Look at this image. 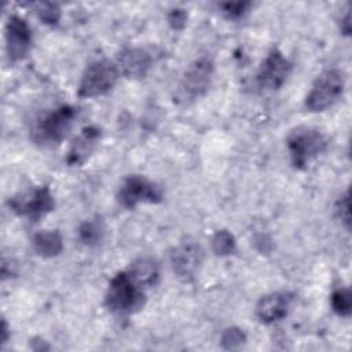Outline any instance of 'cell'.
Masks as SVG:
<instances>
[{
  "label": "cell",
  "instance_id": "484cf974",
  "mask_svg": "<svg viewBox=\"0 0 352 352\" xmlns=\"http://www.w3.org/2000/svg\"><path fill=\"white\" fill-rule=\"evenodd\" d=\"M10 329H8V324H7V322H6V319H3V322H1V344H6L7 342V340H8V331Z\"/></svg>",
  "mask_w": 352,
  "mask_h": 352
},
{
  "label": "cell",
  "instance_id": "7402d4cb",
  "mask_svg": "<svg viewBox=\"0 0 352 352\" xmlns=\"http://www.w3.org/2000/svg\"><path fill=\"white\" fill-rule=\"evenodd\" d=\"M250 7L249 1H224L219 4L221 14L228 19H238L243 16Z\"/></svg>",
  "mask_w": 352,
  "mask_h": 352
},
{
  "label": "cell",
  "instance_id": "cb8c5ba5",
  "mask_svg": "<svg viewBox=\"0 0 352 352\" xmlns=\"http://www.w3.org/2000/svg\"><path fill=\"white\" fill-rule=\"evenodd\" d=\"M337 213L338 217L341 219V221H344V224L346 227H349V194L348 191L340 197L338 202H337Z\"/></svg>",
  "mask_w": 352,
  "mask_h": 352
},
{
  "label": "cell",
  "instance_id": "7a4b0ae2",
  "mask_svg": "<svg viewBox=\"0 0 352 352\" xmlns=\"http://www.w3.org/2000/svg\"><path fill=\"white\" fill-rule=\"evenodd\" d=\"M345 77L338 69L324 70L312 84L307 98L305 107L309 111H323L333 106L344 94Z\"/></svg>",
  "mask_w": 352,
  "mask_h": 352
},
{
  "label": "cell",
  "instance_id": "d4e9b609",
  "mask_svg": "<svg viewBox=\"0 0 352 352\" xmlns=\"http://www.w3.org/2000/svg\"><path fill=\"white\" fill-rule=\"evenodd\" d=\"M351 15H349V11H346L345 12V15L341 18V23H340V28H341V32L344 33V34H349L351 33Z\"/></svg>",
  "mask_w": 352,
  "mask_h": 352
},
{
  "label": "cell",
  "instance_id": "6da1fadb",
  "mask_svg": "<svg viewBox=\"0 0 352 352\" xmlns=\"http://www.w3.org/2000/svg\"><path fill=\"white\" fill-rule=\"evenodd\" d=\"M286 146L293 166L297 169H302L314 158L324 151L327 146V139L319 128L302 125L294 128L289 133Z\"/></svg>",
  "mask_w": 352,
  "mask_h": 352
},
{
  "label": "cell",
  "instance_id": "e0dca14e",
  "mask_svg": "<svg viewBox=\"0 0 352 352\" xmlns=\"http://www.w3.org/2000/svg\"><path fill=\"white\" fill-rule=\"evenodd\" d=\"M78 239L85 246H96L99 245L106 234V226L102 219L95 217L85 220L78 227Z\"/></svg>",
  "mask_w": 352,
  "mask_h": 352
},
{
  "label": "cell",
  "instance_id": "d6986e66",
  "mask_svg": "<svg viewBox=\"0 0 352 352\" xmlns=\"http://www.w3.org/2000/svg\"><path fill=\"white\" fill-rule=\"evenodd\" d=\"M331 308L340 316H349L352 312V298L348 287H341L331 294Z\"/></svg>",
  "mask_w": 352,
  "mask_h": 352
},
{
  "label": "cell",
  "instance_id": "9a60e30c",
  "mask_svg": "<svg viewBox=\"0 0 352 352\" xmlns=\"http://www.w3.org/2000/svg\"><path fill=\"white\" fill-rule=\"evenodd\" d=\"M32 246L40 257L51 258L62 252L63 239L58 230H44L33 235Z\"/></svg>",
  "mask_w": 352,
  "mask_h": 352
},
{
  "label": "cell",
  "instance_id": "3957f363",
  "mask_svg": "<svg viewBox=\"0 0 352 352\" xmlns=\"http://www.w3.org/2000/svg\"><path fill=\"white\" fill-rule=\"evenodd\" d=\"M143 297L133 278L128 272H118L109 283L104 304L111 312L129 314L140 308Z\"/></svg>",
  "mask_w": 352,
  "mask_h": 352
},
{
  "label": "cell",
  "instance_id": "52a82bcc",
  "mask_svg": "<svg viewBox=\"0 0 352 352\" xmlns=\"http://www.w3.org/2000/svg\"><path fill=\"white\" fill-rule=\"evenodd\" d=\"M118 202L126 208L133 209L139 204H158L162 201V190L154 182L139 176L131 175L128 176L122 184L120 186L117 194Z\"/></svg>",
  "mask_w": 352,
  "mask_h": 352
},
{
  "label": "cell",
  "instance_id": "2e32d148",
  "mask_svg": "<svg viewBox=\"0 0 352 352\" xmlns=\"http://www.w3.org/2000/svg\"><path fill=\"white\" fill-rule=\"evenodd\" d=\"M128 274L139 286H154L160 279V265L153 257H139L131 264Z\"/></svg>",
  "mask_w": 352,
  "mask_h": 352
},
{
  "label": "cell",
  "instance_id": "8992f818",
  "mask_svg": "<svg viewBox=\"0 0 352 352\" xmlns=\"http://www.w3.org/2000/svg\"><path fill=\"white\" fill-rule=\"evenodd\" d=\"M213 70H214V66L212 59L202 56L194 60L184 72L182 81L179 84V91H177L179 100H183L187 103L205 95L210 87Z\"/></svg>",
  "mask_w": 352,
  "mask_h": 352
},
{
  "label": "cell",
  "instance_id": "44dd1931",
  "mask_svg": "<svg viewBox=\"0 0 352 352\" xmlns=\"http://www.w3.org/2000/svg\"><path fill=\"white\" fill-rule=\"evenodd\" d=\"M220 342L224 349H238L246 342V334L239 327H228L223 331Z\"/></svg>",
  "mask_w": 352,
  "mask_h": 352
},
{
  "label": "cell",
  "instance_id": "ba28073f",
  "mask_svg": "<svg viewBox=\"0 0 352 352\" xmlns=\"http://www.w3.org/2000/svg\"><path fill=\"white\" fill-rule=\"evenodd\" d=\"M8 206L14 213L37 221L55 208V201L50 188L41 186L10 198Z\"/></svg>",
  "mask_w": 352,
  "mask_h": 352
},
{
  "label": "cell",
  "instance_id": "8fae6325",
  "mask_svg": "<svg viewBox=\"0 0 352 352\" xmlns=\"http://www.w3.org/2000/svg\"><path fill=\"white\" fill-rule=\"evenodd\" d=\"M32 44V32L28 22L19 15H11L6 23V50L11 60L26 56Z\"/></svg>",
  "mask_w": 352,
  "mask_h": 352
},
{
  "label": "cell",
  "instance_id": "277c9868",
  "mask_svg": "<svg viewBox=\"0 0 352 352\" xmlns=\"http://www.w3.org/2000/svg\"><path fill=\"white\" fill-rule=\"evenodd\" d=\"M120 70L116 63L100 59L89 63L80 80L77 95L80 98H96L107 94L117 82Z\"/></svg>",
  "mask_w": 352,
  "mask_h": 352
},
{
  "label": "cell",
  "instance_id": "ac0fdd59",
  "mask_svg": "<svg viewBox=\"0 0 352 352\" xmlns=\"http://www.w3.org/2000/svg\"><path fill=\"white\" fill-rule=\"evenodd\" d=\"M210 246L214 254L217 256H230L236 249V242L234 235L227 230H219L212 236Z\"/></svg>",
  "mask_w": 352,
  "mask_h": 352
},
{
  "label": "cell",
  "instance_id": "7c38bea8",
  "mask_svg": "<svg viewBox=\"0 0 352 352\" xmlns=\"http://www.w3.org/2000/svg\"><path fill=\"white\" fill-rule=\"evenodd\" d=\"M153 63L151 55L139 47L124 48L117 59V67L128 78H142L147 74Z\"/></svg>",
  "mask_w": 352,
  "mask_h": 352
},
{
  "label": "cell",
  "instance_id": "5b68a950",
  "mask_svg": "<svg viewBox=\"0 0 352 352\" xmlns=\"http://www.w3.org/2000/svg\"><path fill=\"white\" fill-rule=\"evenodd\" d=\"M76 117V109L62 104L41 118L32 131V139L38 144H56L70 131Z\"/></svg>",
  "mask_w": 352,
  "mask_h": 352
},
{
  "label": "cell",
  "instance_id": "30bf717a",
  "mask_svg": "<svg viewBox=\"0 0 352 352\" xmlns=\"http://www.w3.org/2000/svg\"><path fill=\"white\" fill-rule=\"evenodd\" d=\"M204 260V250L199 243L192 239L182 241L170 252V265L173 272L184 279L190 280L198 272Z\"/></svg>",
  "mask_w": 352,
  "mask_h": 352
},
{
  "label": "cell",
  "instance_id": "ffe728a7",
  "mask_svg": "<svg viewBox=\"0 0 352 352\" xmlns=\"http://www.w3.org/2000/svg\"><path fill=\"white\" fill-rule=\"evenodd\" d=\"M36 14L43 23L55 25L60 18V8L56 3L44 1L36 4Z\"/></svg>",
  "mask_w": 352,
  "mask_h": 352
},
{
  "label": "cell",
  "instance_id": "9c48e42d",
  "mask_svg": "<svg viewBox=\"0 0 352 352\" xmlns=\"http://www.w3.org/2000/svg\"><path fill=\"white\" fill-rule=\"evenodd\" d=\"M290 72L292 63L289 59L285 58L279 50H272L265 56L256 74L257 85L268 91L279 89L286 82Z\"/></svg>",
  "mask_w": 352,
  "mask_h": 352
},
{
  "label": "cell",
  "instance_id": "603a6c76",
  "mask_svg": "<svg viewBox=\"0 0 352 352\" xmlns=\"http://www.w3.org/2000/svg\"><path fill=\"white\" fill-rule=\"evenodd\" d=\"M187 12L183 8H173L169 14H168V23L170 25L172 29L175 30H180L186 26L187 23Z\"/></svg>",
  "mask_w": 352,
  "mask_h": 352
},
{
  "label": "cell",
  "instance_id": "5bb4252c",
  "mask_svg": "<svg viewBox=\"0 0 352 352\" xmlns=\"http://www.w3.org/2000/svg\"><path fill=\"white\" fill-rule=\"evenodd\" d=\"M100 138V131L95 126H87L81 131V133L73 140L66 162L70 166H78L87 161L91 153L95 150Z\"/></svg>",
  "mask_w": 352,
  "mask_h": 352
},
{
  "label": "cell",
  "instance_id": "4fadbf2b",
  "mask_svg": "<svg viewBox=\"0 0 352 352\" xmlns=\"http://www.w3.org/2000/svg\"><path fill=\"white\" fill-rule=\"evenodd\" d=\"M290 297L286 293H270L263 296L256 305V315L263 323H274L287 315Z\"/></svg>",
  "mask_w": 352,
  "mask_h": 352
}]
</instances>
